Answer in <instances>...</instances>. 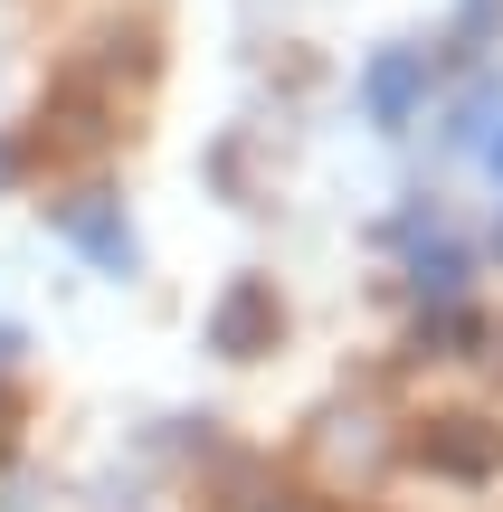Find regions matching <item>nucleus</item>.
I'll return each instance as SVG.
<instances>
[{"label": "nucleus", "instance_id": "f257e3e1", "mask_svg": "<svg viewBox=\"0 0 503 512\" xmlns=\"http://www.w3.org/2000/svg\"><path fill=\"white\" fill-rule=\"evenodd\" d=\"M409 456L428 465V475L485 484V475H503V427L494 418H437V427H418V437H409Z\"/></svg>", "mask_w": 503, "mask_h": 512}, {"label": "nucleus", "instance_id": "f03ea898", "mask_svg": "<svg viewBox=\"0 0 503 512\" xmlns=\"http://www.w3.org/2000/svg\"><path fill=\"white\" fill-rule=\"evenodd\" d=\"M276 285L266 275H238V285L209 304V351H228V361H257V351H276Z\"/></svg>", "mask_w": 503, "mask_h": 512}, {"label": "nucleus", "instance_id": "7ed1b4c3", "mask_svg": "<svg viewBox=\"0 0 503 512\" xmlns=\"http://www.w3.org/2000/svg\"><path fill=\"white\" fill-rule=\"evenodd\" d=\"M48 219L67 228V238H76V247L95 256V266H114V275H133V228H124V209H114L105 190H76V200H57Z\"/></svg>", "mask_w": 503, "mask_h": 512}, {"label": "nucleus", "instance_id": "20e7f679", "mask_svg": "<svg viewBox=\"0 0 503 512\" xmlns=\"http://www.w3.org/2000/svg\"><path fill=\"white\" fill-rule=\"evenodd\" d=\"M361 95H371V114H380V124H409V114H418V95H428V57H418V48H390V57L371 67V86H361Z\"/></svg>", "mask_w": 503, "mask_h": 512}, {"label": "nucleus", "instance_id": "39448f33", "mask_svg": "<svg viewBox=\"0 0 503 512\" xmlns=\"http://www.w3.org/2000/svg\"><path fill=\"white\" fill-rule=\"evenodd\" d=\"M105 143V124H95L86 95H67V105H48V152H95Z\"/></svg>", "mask_w": 503, "mask_h": 512}, {"label": "nucleus", "instance_id": "423d86ee", "mask_svg": "<svg viewBox=\"0 0 503 512\" xmlns=\"http://www.w3.org/2000/svg\"><path fill=\"white\" fill-rule=\"evenodd\" d=\"M456 285H466V256H456V247L418 256V294H456Z\"/></svg>", "mask_w": 503, "mask_h": 512}, {"label": "nucleus", "instance_id": "0eeeda50", "mask_svg": "<svg viewBox=\"0 0 503 512\" xmlns=\"http://www.w3.org/2000/svg\"><path fill=\"white\" fill-rule=\"evenodd\" d=\"M494 19H503V0H466L456 10V38H494Z\"/></svg>", "mask_w": 503, "mask_h": 512}, {"label": "nucleus", "instance_id": "6e6552de", "mask_svg": "<svg viewBox=\"0 0 503 512\" xmlns=\"http://www.w3.org/2000/svg\"><path fill=\"white\" fill-rule=\"evenodd\" d=\"M10 446H19V389L0 380V456H10Z\"/></svg>", "mask_w": 503, "mask_h": 512}, {"label": "nucleus", "instance_id": "1a4fd4ad", "mask_svg": "<svg viewBox=\"0 0 503 512\" xmlns=\"http://www.w3.org/2000/svg\"><path fill=\"white\" fill-rule=\"evenodd\" d=\"M494 181H503V133H494Z\"/></svg>", "mask_w": 503, "mask_h": 512}, {"label": "nucleus", "instance_id": "9d476101", "mask_svg": "<svg viewBox=\"0 0 503 512\" xmlns=\"http://www.w3.org/2000/svg\"><path fill=\"white\" fill-rule=\"evenodd\" d=\"M0 181H10V143H0Z\"/></svg>", "mask_w": 503, "mask_h": 512}]
</instances>
